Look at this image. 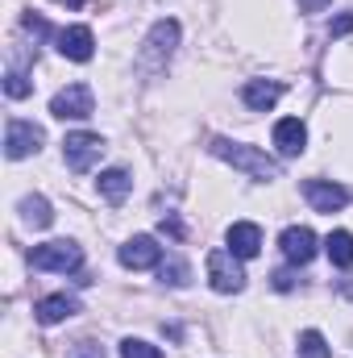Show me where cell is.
<instances>
[{
  "mask_svg": "<svg viewBox=\"0 0 353 358\" xmlns=\"http://www.w3.org/2000/svg\"><path fill=\"white\" fill-rule=\"evenodd\" d=\"M212 155H216V159H225L229 167L246 171L250 179H262V183L278 179V163H274L266 150H258V146H246V142H229V138H212Z\"/></svg>",
  "mask_w": 353,
  "mask_h": 358,
  "instance_id": "6da1fadb",
  "label": "cell"
},
{
  "mask_svg": "<svg viewBox=\"0 0 353 358\" xmlns=\"http://www.w3.org/2000/svg\"><path fill=\"white\" fill-rule=\"evenodd\" d=\"M175 46H179V21H171V17L154 21V29H150L146 42H142V67H146V71L167 67L171 55H175Z\"/></svg>",
  "mask_w": 353,
  "mask_h": 358,
  "instance_id": "7a4b0ae2",
  "label": "cell"
},
{
  "mask_svg": "<svg viewBox=\"0 0 353 358\" xmlns=\"http://www.w3.org/2000/svg\"><path fill=\"white\" fill-rule=\"evenodd\" d=\"M33 267L38 271H54V275H67V271H80L84 263V250H80V242H71V238H54V242H42V246H33Z\"/></svg>",
  "mask_w": 353,
  "mask_h": 358,
  "instance_id": "3957f363",
  "label": "cell"
},
{
  "mask_svg": "<svg viewBox=\"0 0 353 358\" xmlns=\"http://www.w3.org/2000/svg\"><path fill=\"white\" fill-rule=\"evenodd\" d=\"M208 283L220 292V296H233L246 287V271H241V259L233 250H212L208 255Z\"/></svg>",
  "mask_w": 353,
  "mask_h": 358,
  "instance_id": "277c9868",
  "label": "cell"
},
{
  "mask_svg": "<svg viewBox=\"0 0 353 358\" xmlns=\"http://www.w3.org/2000/svg\"><path fill=\"white\" fill-rule=\"evenodd\" d=\"M50 113L59 121H88L91 113H96V96H91L88 84H67L63 92H54Z\"/></svg>",
  "mask_w": 353,
  "mask_h": 358,
  "instance_id": "5b68a950",
  "label": "cell"
},
{
  "mask_svg": "<svg viewBox=\"0 0 353 358\" xmlns=\"http://www.w3.org/2000/svg\"><path fill=\"white\" fill-rule=\"evenodd\" d=\"M100 155H104V138L100 134H88V129H75L63 142V159H67L71 171H91L100 163Z\"/></svg>",
  "mask_w": 353,
  "mask_h": 358,
  "instance_id": "8992f818",
  "label": "cell"
},
{
  "mask_svg": "<svg viewBox=\"0 0 353 358\" xmlns=\"http://www.w3.org/2000/svg\"><path fill=\"white\" fill-rule=\"evenodd\" d=\"M42 125H33V121H8V129H4V155L17 163V159H29V155H38L42 150Z\"/></svg>",
  "mask_w": 353,
  "mask_h": 358,
  "instance_id": "52a82bcc",
  "label": "cell"
},
{
  "mask_svg": "<svg viewBox=\"0 0 353 358\" xmlns=\"http://www.w3.org/2000/svg\"><path fill=\"white\" fill-rule=\"evenodd\" d=\"M117 259H121V267H129V271H146V267H158L163 263V246L150 234H137V238H129L117 250Z\"/></svg>",
  "mask_w": 353,
  "mask_h": 358,
  "instance_id": "ba28073f",
  "label": "cell"
},
{
  "mask_svg": "<svg viewBox=\"0 0 353 358\" xmlns=\"http://www.w3.org/2000/svg\"><path fill=\"white\" fill-rule=\"evenodd\" d=\"M278 246H283V259L295 263V267H303V263L316 259V234L308 225H287L278 234Z\"/></svg>",
  "mask_w": 353,
  "mask_h": 358,
  "instance_id": "9c48e42d",
  "label": "cell"
},
{
  "mask_svg": "<svg viewBox=\"0 0 353 358\" xmlns=\"http://www.w3.org/2000/svg\"><path fill=\"white\" fill-rule=\"evenodd\" d=\"M303 196H308V204L316 213H341L350 204V192L341 183H333V179H308L303 183Z\"/></svg>",
  "mask_w": 353,
  "mask_h": 358,
  "instance_id": "30bf717a",
  "label": "cell"
},
{
  "mask_svg": "<svg viewBox=\"0 0 353 358\" xmlns=\"http://www.w3.org/2000/svg\"><path fill=\"white\" fill-rule=\"evenodd\" d=\"M303 146H308V129H303L299 117H283V121H274V150H278L283 159L303 155Z\"/></svg>",
  "mask_w": 353,
  "mask_h": 358,
  "instance_id": "8fae6325",
  "label": "cell"
},
{
  "mask_svg": "<svg viewBox=\"0 0 353 358\" xmlns=\"http://www.w3.org/2000/svg\"><path fill=\"white\" fill-rule=\"evenodd\" d=\"M225 242H229V250L246 263V259H258V250H262V229H258L254 221H233L229 234H225Z\"/></svg>",
  "mask_w": 353,
  "mask_h": 358,
  "instance_id": "7c38bea8",
  "label": "cell"
},
{
  "mask_svg": "<svg viewBox=\"0 0 353 358\" xmlns=\"http://www.w3.org/2000/svg\"><path fill=\"white\" fill-rule=\"evenodd\" d=\"M91 50H96V38H91L88 25H67V29H59V55H63V59L88 63Z\"/></svg>",
  "mask_w": 353,
  "mask_h": 358,
  "instance_id": "4fadbf2b",
  "label": "cell"
},
{
  "mask_svg": "<svg viewBox=\"0 0 353 358\" xmlns=\"http://www.w3.org/2000/svg\"><path fill=\"white\" fill-rule=\"evenodd\" d=\"M241 100H246L254 113H270V108L283 100V84H274V80H250V84L241 88Z\"/></svg>",
  "mask_w": 353,
  "mask_h": 358,
  "instance_id": "5bb4252c",
  "label": "cell"
},
{
  "mask_svg": "<svg viewBox=\"0 0 353 358\" xmlns=\"http://www.w3.org/2000/svg\"><path fill=\"white\" fill-rule=\"evenodd\" d=\"M33 317H38L42 325H63L67 317H75V300H71V296H42V300L33 304Z\"/></svg>",
  "mask_w": 353,
  "mask_h": 358,
  "instance_id": "9a60e30c",
  "label": "cell"
},
{
  "mask_svg": "<svg viewBox=\"0 0 353 358\" xmlns=\"http://www.w3.org/2000/svg\"><path fill=\"white\" fill-rule=\"evenodd\" d=\"M96 187H100V196H104L108 204H121V200L129 196L133 179H129V171H125V167H108V171H100V179H96Z\"/></svg>",
  "mask_w": 353,
  "mask_h": 358,
  "instance_id": "2e32d148",
  "label": "cell"
},
{
  "mask_svg": "<svg viewBox=\"0 0 353 358\" xmlns=\"http://www.w3.org/2000/svg\"><path fill=\"white\" fill-rule=\"evenodd\" d=\"M324 255L333 267H353V234L350 229H333L324 238Z\"/></svg>",
  "mask_w": 353,
  "mask_h": 358,
  "instance_id": "e0dca14e",
  "label": "cell"
},
{
  "mask_svg": "<svg viewBox=\"0 0 353 358\" xmlns=\"http://www.w3.org/2000/svg\"><path fill=\"white\" fill-rule=\"evenodd\" d=\"M21 217H25L33 229H50V225H54V208H50L46 196H25V200H21Z\"/></svg>",
  "mask_w": 353,
  "mask_h": 358,
  "instance_id": "ac0fdd59",
  "label": "cell"
},
{
  "mask_svg": "<svg viewBox=\"0 0 353 358\" xmlns=\"http://www.w3.org/2000/svg\"><path fill=\"white\" fill-rule=\"evenodd\" d=\"M299 355L303 358H333V350H329V342H324L320 329H303L299 334Z\"/></svg>",
  "mask_w": 353,
  "mask_h": 358,
  "instance_id": "d6986e66",
  "label": "cell"
},
{
  "mask_svg": "<svg viewBox=\"0 0 353 358\" xmlns=\"http://www.w3.org/2000/svg\"><path fill=\"white\" fill-rule=\"evenodd\" d=\"M158 275H163V283H171V287H183L191 271H187V263H183V259H163V263H158Z\"/></svg>",
  "mask_w": 353,
  "mask_h": 358,
  "instance_id": "ffe728a7",
  "label": "cell"
},
{
  "mask_svg": "<svg viewBox=\"0 0 353 358\" xmlns=\"http://www.w3.org/2000/svg\"><path fill=\"white\" fill-rule=\"evenodd\" d=\"M121 358H163V350L150 346V342H142V338H125L121 342Z\"/></svg>",
  "mask_w": 353,
  "mask_h": 358,
  "instance_id": "44dd1931",
  "label": "cell"
},
{
  "mask_svg": "<svg viewBox=\"0 0 353 358\" xmlns=\"http://www.w3.org/2000/svg\"><path fill=\"white\" fill-rule=\"evenodd\" d=\"M4 92H8L13 100H25V96L33 92V84H29V76H25V71H17V67H13V71L4 76Z\"/></svg>",
  "mask_w": 353,
  "mask_h": 358,
  "instance_id": "7402d4cb",
  "label": "cell"
},
{
  "mask_svg": "<svg viewBox=\"0 0 353 358\" xmlns=\"http://www.w3.org/2000/svg\"><path fill=\"white\" fill-rule=\"evenodd\" d=\"M350 29H353V13H341V17H337V21L329 25V34H333V38H345Z\"/></svg>",
  "mask_w": 353,
  "mask_h": 358,
  "instance_id": "603a6c76",
  "label": "cell"
},
{
  "mask_svg": "<svg viewBox=\"0 0 353 358\" xmlns=\"http://www.w3.org/2000/svg\"><path fill=\"white\" fill-rule=\"evenodd\" d=\"M274 287H278V292H291V287H295V275H291V271H274Z\"/></svg>",
  "mask_w": 353,
  "mask_h": 358,
  "instance_id": "cb8c5ba5",
  "label": "cell"
},
{
  "mask_svg": "<svg viewBox=\"0 0 353 358\" xmlns=\"http://www.w3.org/2000/svg\"><path fill=\"white\" fill-rule=\"evenodd\" d=\"M299 8L303 13H320V8H329V0H299Z\"/></svg>",
  "mask_w": 353,
  "mask_h": 358,
  "instance_id": "d4e9b609",
  "label": "cell"
},
{
  "mask_svg": "<svg viewBox=\"0 0 353 358\" xmlns=\"http://www.w3.org/2000/svg\"><path fill=\"white\" fill-rule=\"evenodd\" d=\"M59 4H67V8H84L88 0H59Z\"/></svg>",
  "mask_w": 353,
  "mask_h": 358,
  "instance_id": "484cf974",
  "label": "cell"
}]
</instances>
